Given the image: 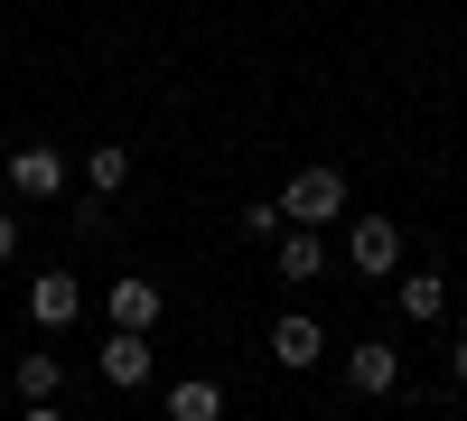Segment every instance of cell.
<instances>
[{"mask_svg":"<svg viewBox=\"0 0 467 421\" xmlns=\"http://www.w3.org/2000/svg\"><path fill=\"white\" fill-rule=\"evenodd\" d=\"M281 216H290V225H337V216H346V169H327V160L290 169V187H281Z\"/></svg>","mask_w":467,"mask_h":421,"instance_id":"cell-1","label":"cell"},{"mask_svg":"<svg viewBox=\"0 0 467 421\" xmlns=\"http://www.w3.org/2000/svg\"><path fill=\"white\" fill-rule=\"evenodd\" d=\"M346 262H356L365 281H393L402 272V225L393 216H356V225H346Z\"/></svg>","mask_w":467,"mask_h":421,"instance_id":"cell-2","label":"cell"},{"mask_svg":"<svg viewBox=\"0 0 467 421\" xmlns=\"http://www.w3.org/2000/svg\"><path fill=\"white\" fill-rule=\"evenodd\" d=\"M262 347H271V365H290V374H318V365H327V328L308 319V310H281Z\"/></svg>","mask_w":467,"mask_h":421,"instance_id":"cell-3","label":"cell"},{"mask_svg":"<svg viewBox=\"0 0 467 421\" xmlns=\"http://www.w3.org/2000/svg\"><path fill=\"white\" fill-rule=\"evenodd\" d=\"M10 197H28V206H47V197H66V160L47 141H28V150H10Z\"/></svg>","mask_w":467,"mask_h":421,"instance_id":"cell-4","label":"cell"},{"mask_svg":"<svg viewBox=\"0 0 467 421\" xmlns=\"http://www.w3.org/2000/svg\"><path fill=\"white\" fill-rule=\"evenodd\" d=\"M337 374H346V394H365V403H374V394H393V384H402V347L365 337V347H346V365H337Z\"/></svg>","mask_w":467,"mask_h":421,"instance_id":"cell-5","label":"cell"},{"mask_svg":"<svg viewBox=\"0 0 467 421\" xmlns=\"http://www.w3.org/2000/svg\"><path fill=\"white\" fill-rule=\"evenodd\" d=\"M94 365H103V384H112V394H140V384H150V328H112Z\"/></svg>","mask_w":467,"mask_h":421,"instance_id":"cell-6","label":"cell"},{"mask_svg":"<svg viewBox=\"0 0 467 421\" xmlns=\"http://www.w3.org/2000/svg\"><path fill=\"white\" fill-rule=\"evenodd\" d=\"M160 310H169V290H160V281H140V272L103 290V319H112V328H160Z\"/></svg>","mask_w":467,"mask_h":421,"instance_id":"cell-7","label":"cell"},{"mask_svg":"<svg viewBox=\"0 0 467 421\" xmlns=\"http://www.w3.org/2000/svg\"><path fill=\"white\" fill-rule=\"evenodd\" d=\"M75 310H85V281L75 272H37L28 281V319L37 328H75Z\"/></svg>","mask_w":467,"mask_h":421,"instance_id":"cell-8","label":"cell"},{"mask_svg":"<svg viewBox=\"0 0 467 421\" xmlns=\"http://www.w3.org/2000/svg\"><path fill=\"white\" fill-rule=\"evenodd\" d=\"M271 253H281V281H318V272H327L318 225H281V235H271Z\"/></svg>","mask_w":467,"mask_h":421,"instance_id":"cell-9","label":"cell"},{"mask_svg":"<svg viewBox=\"0 0 467 421\" xmlns=\"http://www.w3.org/2000/svg\"><path fill=\"white\" fill-rule=\"evenodd\" d=\"M393 281H402V290H393V300H402V319H420V328H440V319H449V272H393Z\"/></svg>","mask_w":467,"mask_h":421,"instance_id":"cell-10","label":"cell"},{"mask_svg":"<svg viewBox=\"0 0 467 421\" xmlns=\"http://www.w3.org/2000/svg\"><path fill=\"white\" fill-rule=\"evenodd\" d=\"M169 421H224V384H206V374L169 384Z\"/></svg>","mask_w":467,"mask_h":421,"instance_id":"cell-11","label":"cell"},{"mask_svg":"<svg viewBox=\"0 0 467 421\" xmlns=\"http://www.w3.org/2000/svg\"><path fill=\"white\" fill-rule=\"evenodd\" d=\"M122 178H131V150H122V141H94V160H85V187H94V197H122Z\"/></svg>","mask_w":467,"mask_h":421,"instance_id":"cell-12","label":"cell"},{"mask_svg":"<svg viewBox=\"0 0 467 421\" xmlns=\"http://www.w3.org/2000/svg\"><path fill=\"white\" fill-rule=\"evenodd\" d=\"M57 384H66L57 356H19V403H57Z\"/></svg>","mask_w":467,"mask_h":421,"instance_id":"cell-13","label":"cell"},{"mask_svg":"<svg viewBox=\"0 0 467 421\" xmlns=\"http://www.w3.org/2000/svg\"><path fill=\"white\" fill-rule=\"evenodd\" d=\"M281 225H290V216H281V197H271V206H244V235H253V244H271Z\"/></svg>","mask_w":467,"mask_h":421,"instance_id":"cell-14","label":"cell"},{"mask_svg":"<svg viewBox=\"0 0 467 421\" xmlns=\"http://www.w3.org/2000/svg\"><path fill=\"white\" fill-rule=\"evenodd\" d=\"M449 384H458V394H467V328H458V337H449Z\"/></svg>","mask_w":467,"mask_h":421,"instance_id":"cell-15","label":"cell"},{"mask_svg":"<svg viewBox=\"0 0 467 421\" xmlns=\"http://www.w3.org/2000/svg\"><path fill=\"white\" fill-rule=\"evenodd\" d=\"M10 253H19V216L0 206V262H10Z\"/></svg>","mask_w":467,"mask_h":421,"instance_id":"cell-16","label":"cell"}]
</instances>
